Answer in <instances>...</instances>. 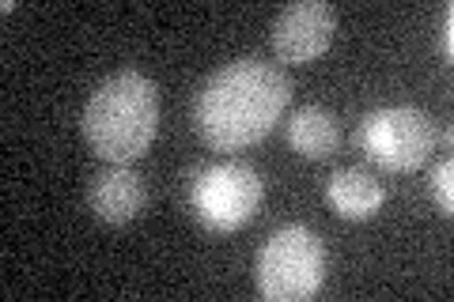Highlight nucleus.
Listing matches in <instances>:
<instances>
[{"label":"nucleus","instance_id":"obj_2","mask_svg":"<svg viewBox=\"0 0 454 302\" xmlns=\"http://www.w3.org/2000/svg\"><path fill=\"white\" fill-rule=\"evenodd\" d=\"M160 88L145 72H114L91 91L88 106H83V136L98 159L129 166L152 148L155 133H160Z\"/></svg>","mask_w":454,"mask_h":302},{"label":"nucleus","instance_id":"obj_1","mask_svg":"<svg viewBox=\"0 0 454 302\" xmlns=\"http://www.w3.org/2000/svg\"><path fill=\"white\" fill-rule=\"evenodd\" d=\"M292 103V80L269 61L216 68L193 98V128L212 151H243L265 140Z\"/></svg>","mask_w":454,"mask_h":302},{"label":"nucleus","instance_id":"obj_4","mask_svg":"<svg viewBox=\"0 0 454 302\" xmlns=\"http://www.w3.org/2000/svg\"><path fill=\"white\" fill-rule=\"evenodd\" d=\"M439 143V125L420 106H382L360 125V148L375 166L390 174H409L432 159Z\"/></svg>","mask_w":454,"mask_h":302},{"label":"nucleus","instance_id":"obj_8","mask_svg":"<svg viewBox=\"0 0 454 302\" xmlns=\"http://www.w3.org/2000/svg\"><path fill=\"white\" fill-rule=\"evenodd\" d=\"M340 140H345L340 121L322 106H303L288 118V143L300 159H310V163L333 159L340 151Z\"/></svg>","mask_w":454,"mask_h":302},{"label":"nucleus","instance_id":"obj_11","mask_svg":"<svg viewBox=\"0 0 454 302\" xmlns=\"http://www.w3.org/2000/svg\"><path fill=\"white\" fill-rule=\"evenodd\" d=\"M439 57H454V4H443V23H439Z\"/></svg>","mask_w":454,"mask_h":302},{"label":"nucleus","instance_id":"obj_10","mask_svg":"<svg viewBox=\"0 0 454 302\" xmlns=\"http://www.w3.org/2000/svg\"><path fill=\"white\" fill-rule=\"evenodd\" d=\"M428 190H432V200L439 205V212L450 215V208H454V163L450 159H443V163L432 170Z\"/></svg>","mask_w":454,"mask_h":302},{"label":"nucleus","instance_id":"obj_6","mask_svg":"<svg viewBox=\"0 0 454 302\" xmlns=\"http://www.w3.org/2000/svg\"><path fill=\"white\" fill-rule=\"evenodd\" d=\"M337 31V12L325 0H300L288 4L273 23V50L288 65H310L330 50Z\"/></svg>","mask_w":454,"mask_h":302},{"label":"nucleus","instance_id":"obj_3","mask_svg":"<svg viewBox=\"0 0 454 302\" xmlns=\"http://www.w3.org/2000/svg\"><path fill=\"white\" fill-rule=\"evenodd\" d=\"M258 295L265 302H307L322 291L325 246L307 223H288L269 235L254 265Z\"/></svg>","mask_w":454,"mask_h":302},{"label":"nucleus","instance_id":"obj_7","mask_svg":"<svg viewBox=\"0 0 454 302\" xmlns=\"http://www.w3.org/2000/svg\"><path fill=\"white\" fill-rule=\"evenodd\" d=\"M88 200H91V212L103 223L121 227V223H133L137 215L145 212V205H148V185L129 166H110V170H103V174L91 182Z\"/></svg>","mask_w":454,"mask_h":302},{"label":"nucleus","instance_id":"obj_5","mask_svg":"<svg viewBox=\"0 0 454 302\" xmlns=\"http://www.w3.org/2000/svg\"><path fill=\"white\" fill-rule=\"evenodd\" d=\"M265 200V182L247 163L205 166L193 182V215L208 231H239L258 215Z\"/></svg>","mask_w":454,"mask_h":302},{"label":"nucleus","instance_id":"obj_9","mask_svg":"<svg viewBox=\"0 0 454 302\" xmlns=\"http://www.w3.org/2000/svg\"><path fill=\"white\" fill-rule=\"evenodd\" d=\"M325 200L333 205L337 215H345V220H352V223H364L382 208L387 190H382V182L372 174V170L345 166L330 178V185H325Z\"/></svg>","mask_w":454,"mask_h":302}]
</instances>
